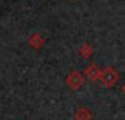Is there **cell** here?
<instances>
[{
    "label": "cell",
    "instance_id": "cell-1",
    "mask_svg": "<svg viewBox=\"0 0 125 120\" xmlns=\"http://www.w3.org/2000/svg\"><path fill=\"white\" fill-rule=\"evenodd\" d=\"M100 81L106 87H114L116 84V81H118V73L114 70V67H106L100 73Z\"/></svg>",
    "mask_w": 125,
    "mask_h": 120
},
{
    "label": "cell",
    "instance_id": "cell-2",
    "mask_svg": "<svg viewBox=\"0 0 125 120\" xmlns=\"http://www.w3.org/2000/svg\"><path fill=\"white\" fill-rule=\"evenodd\" d=\"M67 85L71 88V90H79L83 84V76L79 73V72H71L68 76H67Z\"/></svg>",
    "mask_w": 125,
    "mask_h": 120
},
{
    "label": "cell",
    "instance_id": "cell-3",
    "mask_svg": "<svg viewBox=\"0 0 125 120\" xmlns=\"http://www.w3.org/2000/svg\"><path fill=\"white\" fill-rule=\"evenodd\" d=\"M100 69L96 66V64H90L89 67H86V76L90 79V81H96L97 78H100Z\"/></svg>",
    "mask_w": 125,
    "mask_h": 120
},
{
    "label": "cell",
    "instance_id": "cell-4",
    "mask_svg": "<svg viewBox=\"0 0 125 120\" xmlns=\"http://www.w3.org/2000/svg\"><path fill=\"white\" fill-rule=\"evenodd\" d=\"M29 44H31L33 48H39V47H42V45H44V38H42L39 34H36V32H35L31 38H29Z\"/></svg>",
    "mask_w": 125,
    "mask_h": 120
},
{
    "label": "cell",
    "instance_id": "cell-5",
    "mask_svg": "<svg viewBox=\"0 0 125 120\" xmlns=\"http://www.w3.org/2000/svg\"><path fill=\"white\" fill-rule=\"evenodd\" d=\"M76 117H77V120H89L90 119V113H89L86 108L82 107V108L77 111V116H76Z\"/></svg>",
    "mask_w": 125,
    "mask_h": 120
},
{
    "label": "cell",
    "instance_id": "cell-6",
    "mask_svg": "<svg viewBox=\"0 0 125 120\" xmlns=\"http://www.w3.org/2000/svg\"><path fill=\"white\" fill-rule=\"evenodd\" d=\"M80 53H82V56L83 57H90L92 56V48H90V45H87V44H84L83 47H82V50H80Z\"/></svg>",
    "mask_w": 125,
    "mask_h": 120
},
{
    "label": "cell",
    "instance_id": "cell-7",
    "mask_svg": "<svg viewBox=\"0 0 125 120\" xmlns=\"http://www.w3.org/2000/svg\"><path fill=\"white\" fill-rule=\"evenodd\" d=\"M124 92H125V85H124Z\"/></svg>",
    "mask_w": 125,
    "mask_h": 120
}]
</instances>
